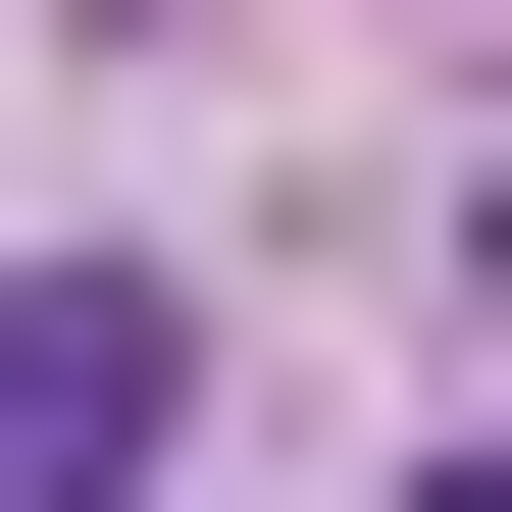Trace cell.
Segmentation results:
<instances>
[{
  "label": "cell",
  "instance_id": "1",
  "mask_svg": "<svg viewBox=\"0 0 512 512\" xmlns=\"http://www.w3.org/2000/svg\"><path fill=\"white\" fill-rule=\"evenodd\" d=\"M205 461V256H0V512H154Z\"/></svg>",
  "mask_w": 512,
  "mask_h": 512
}]
</instances>
